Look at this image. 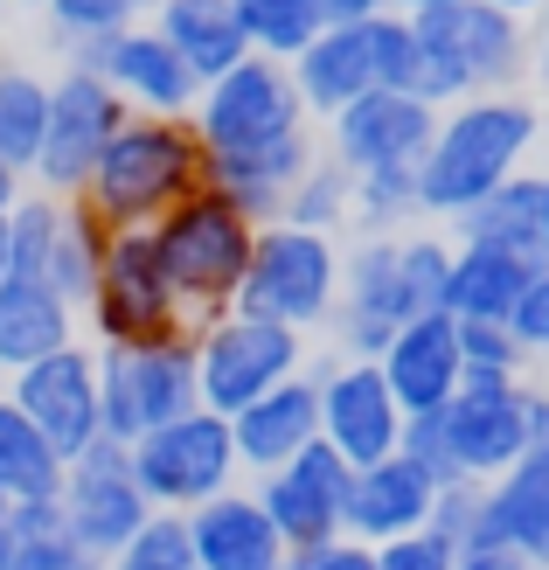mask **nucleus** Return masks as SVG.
Wrapping results in <instances>:
<instances>
[{"instance_id":"20","label":"nucleus","mask_w":549,"mask_h":570,"mask_svg":"<svg viewBox=\"0 0 549 570\" xmlns=\"http://www.w3.org/2000/svg\"><path fill=\"white\" fill-rule=\"evenodd\" d=\"M411 321V293H403V258L396 237H362L341 250V299H334V334L349 355H383V341Z\"/></svg>"},{"instance_id":"10","label":"nucleus","mask_w":549,"mask_h":570,"mask_svg":"<svg viewBox=\"0 0 549 570\" xmlns=\"http://www.w3.org/2000/svg\"><path fill=\"white\" fill-rule=\"evenodd\" d=\"M195 132L209 154H244V147H265V139H285L313 126L306 105H300V83H293V63H278V56H244V63H229L223 77L202 83L195 98Z\"/></svg>"},{"instance_id":"14","label":"nucleus","mask_w":549,"mask_h":570,"mask_svg":"<svg viewBox=\"0 0 549 570\" xmlns=\"http://www.w3.org/2000/svg\"><path fill=\"white\" fill-rule=\"evenodd\" d=\"M0 390L14 396L21 417L36 424L63 460H77V452H91L105 439V417H98V348H84V341L14 368V376H0Z\"/></svg>"},{"instance_id":"23","label":"nucleus","mask_w":549,"mask_h":570,"mask_svg":"<svg viewBox=\"0 0 549 570\" xmlns=\"http://www.w3.org/2000/svg\"><path fill=\"white\" fill-rule=\"evenodd\" d=\"M431 494H439V480H431L424 466H411L403 452H390V460H369L355 466L349 480V508H341V529L355 535V543H396V535L411 529H431Z\"/></svg>"},{"instance_id":"56","label":"nucleus","mask_w":549,"mask_h":570,"mask_svg":"<svg viewBox=\"0 0 549 570\" xmlns=\"http://www.w3.org/2000/svg\"><path fill=\"white\" fill-rule=\"evenodd\" d=\"M542 250H549V167H542Z\"/></svg>"},{"instance_id":"29","label":"nucleus","mask_w":549,"mask_h":570,"mask_svg":"<svg viewBox=\"0 0 549 570\" xmlns=\"http://www.w3.org/2000/svg\"><path fill=\"white\" fill-rule=\"evenodd\" d=\"M459 244H487V250H514V258H549L542 250V175H508L501 188H487L467 216H452Z\"/></svg>"},{"instance_id":"4","label":"nucleus","mask_w":549,"mask_h":570,"mask_svg":"<svg viewBox=\"0 0 549 570\" xmlns=\"http://www.w3.org/2000/svg\"><path fill=\"white\" fill-rule=\"evenodd\" d=\"M411 63H418V21L411 14H369V21H327L300 56H293V83H300V105L306 119H334L341 105H355L375 83H411Z\"/></svg>"},{"instance_id":"36","label":"nucleus","mask_w":549,"mask_h":570,"mask_svg":"<svg viewBox=\"0 0 549 570\" xmlns=\"http://www.w3.org/2000/svg\"><path fill=\"white\" fill-rule=\"evenodd\" d=\"M105 570H195V535L182 508H154L119 550L105 557Z\"/></svg>"},{"instance_id":"53","label":"nucleus","mask_w":549,"mask_h":570,"mask_svg":"<svg viewBox=\"0 0 549 570\" xmlns=\"http://www.w3.org/2000/svg\"><path fill=\"white\" fill-rule=\"evenodd\" d=\"M529 63H536L542 83H549V21H542V36H536V49H529Z\"/></svg>"},{"instance_id":"58","label":"nucleus","mask_w":549,"mask_h":570,"mask_svg":"<svg viewBox=\"0 0 549 570\" xmlns=\"http://www.w3.org/2000/svg\"><path fill=\"white\" fill-rule=\"evenodd\" d=\"M0 515H8V501H0Z\"/></svg>"},{"instance_id":"60","label":"nucleus","mask_w":549,"mask_h":570,"mask_svg":"<svg viewBox=\"0 0 549 570\" xmlns=\"http://www.w3.org/2000/svg\"><path fill=\"white\" fill-rule=\"evenodd\" d=\"M0 8H8V0H0Z\"/></svg>"},{"instance_id":"5","label":"nucleus","mask_w":549,"mask_h":570,"mask_svg":"<svg viewBox=\"0 0 549 570\" xmlns=\"http://www.w3.org/2000/svg\"><path fill=\"white\" fill-rule=\"evenodd\" d=\"M188 306L175 299V285L160 272V244L154 230H111L105 258L91 278V299H84V334L91 348H147V341L188 334Z\"/></svg>"},{"instance_id":"11","label":"nucleus","mask_w":549,"mask_h":570,"mask_svg":"<svg viewBox=\"0 0 549 570\" xmlns=\"http://www.w3.org/2000/svg\"><path fill=\"white\" fill-rule=\"evenodd\" d=\"M445 445L459 480H494L529 452V383L508 368H467L459 390L445 396Z\"/></svg>"},{"instance_id":"47","label":"nucleus","mask_w":549,"mask_h":570,"mask_svg":"<svg viewBox=\"0 0 549 570\" xmlns=\"http://www.w3.org/2000/svg\"><path fill=\"white\" fill-rule=\"evenodd\" d=\"M285 570H375V550L355 543V535H327V543H313V550H293Z\"/></svg>"},{"instance_id":"52","label":"nucleus","mask_w":549,"mask_h":570,"mask_svg":"<svg viewBox=\"0 0 549 570\" xmlns=\"http://www.w3.org/2000/svg\"><path fill=\"white\" fill-rule=\"evenodd\" d=\"M487 8H508V14H522V21H542L549 0H487Z\"/></svg>"},{"instance_id":"55","label":"nucleus","mask_w":549,"mask_h":570,"mask_svg":"<svg viewBox=\"0 0 549 570\" xmlns=\"http://www.w3.org/2000/svg\"><path fill=\"white\" fill-rule=\"evenodd\" d=\"M8 550H14V529H8V515H0V570H8Z\"/></svg>"},{"instance_id":"19","label":"nucleus","mask_w":549,"mask_h":570,"mask_svg":"<svg viewBox=\"0 0 549 570\" xmlns=\"http://www.w3.org/2000/svg\"><path fill=\"white\" fill-rule=\"evenodd\" d=\"M63 522L84 550H98L111 557L126 543V535L154 515V501L139 494V480H133V460H126V445L119 439H98L91 452H77V460L63 466Z\"/></svg>"},{"instance_id":"54","label":"nucleus","mask_w":549,"mask_h":570,"mask_svg":"<svg viewBox=\"0 0 549 570\" xmlns=\"http://www.w3.org/2000/svg\"><path fill=\"white\" fill-rule=\"evenodd\" d=\"M396 14H431V8H452V0H390Z\"/></svg>"},{"instance_id":"28","label":"nucleus","mask_w":549,"mask_h":570,"mask_svg":"<svg viewBox=\"0 0 549 570\" xmlns=\"http://www.w3.org/2000/svg\"><path fill=\"white\" fill-rule=\"evenodd\" d=\"M154 28L182 49V63L209 83L223 77L229 63L251 56V36H244V14L237 0H154Z\"/></svg>"},{"instance_id":"1","label":"nucleus","mask_w":549,"mask_h":570,"mask_svg":"<svg viewBox=\"0 0 549 570\" xmlns=\"http://www.w3.org/2000/svg\"><path fill=\"white\" fill-rule=\"evenodd\" d=\"M195 188H209V147H202L195 119L188 111H133L98 154V167L84 175L77 203L105 230H154Z\"/></svg>"},{"instance_id":"2","label":"nucleus","mask_w":549,"mask_h":570,"mask_svg":"<svg viewBox=\"0 0 549 570\" xmlns=\"http://www.w3.org/2000/svg\"><path fill=\"white\" fill-rule=\"evenodd\" d=\"M542 139V111L522 91H480L439 111V132L418 154V209L424 216H467L487 188L522 175V160Z\"/></svg>"},{"instance_id":"51","label":"nucleus","mask_w":549,"mask_h":570,"mask_svg":"<svg viewBox=\"0 0 549 570\" xmlns=\"http://www.w3.org/2000/svg\"><path fill=\"white\" fill-rule=\"evenodd\" d=\"M21 188H28V175H21V167H8V160H0V216H8V209L21 203Z\"/></svg>"},{"instance_id":"7","label":"nucleus","mask_w":549,"mask_h":570,"mask_svg":"<svg viewBox=\"0 0 549 570\" xmlns=\"http://www.w3.org/2000/svg\"><path fill=\"white\" fill-rule=\"evenodd\" d=\"M334 299H341V244L327 230H300V223H257L237 306L306 334L334 321Z\"/></svg>"},{"instance_id":"59","label":"nucleus","mask_w":549,"mask_h":570,"mask_svg":"<svg viewBox=\"0 0 549 570\" xmlns=\"http://www.w3.org/2000/svg\"><path fill=\"white\" fill-rule=\"evenodd\" d=\"M542 21H549V8H542Z\"/></svg>"},{"instance_id":"35","label":"nucleus","mask_w":549,"mask_h":570,"mask_svg":"<svg viewBox=\"0 0 549 570\" xmlns=\"http://www.w3.org/2000/svg\"><path fill=\"white\" fill-rule=\"evenodd\" d=\"M244 14V36L257 56H278V63H293V56L327 28V8L321 0H237Z\"/></svg>"},{"instance_id":"22","label":"nucleus","mask_w":549,"mask_h":570,"mask_svg":"<svg viewBox=\"0 0 549 570\" xmlns=\"http://www.w3.org/2000/svg\"><path fill=\"white\" fill-rule=\"evenodd\" d=\"M229 439H237L244 473L285 466L293 452H306L313 439H321V376H313V368H300V376L272 383L265 396H251V404L229 417Z\"/></svg>"},{"instance_id":"16","label":"nucleus","mask_w":549,"mask_h":570,"mask_svg":"<svg viewBox=\"0 0 549 570\" xmlns=\"http://www.w3.org/2000/svg\"><path fill=\"white\" fill-rule=\"evenodd\" d=\"M349 480H355V466L341 460L327 439H313V445L293 452L285 466L251 473V494L265 501V515H272V529L285 535V550H313V543H327V535H349V529H341Z\"/></svg>"},{"instance_id":"38","label":"nucleus","mask_w":549,"mask_h":570,"mask_svg":"<svg viewBox=\"0 0 549 570\" xmlns=\"http://www.w3.org/2000/svg\"><path fill=\"white\" fill-rule=\"evenodd\" d=\"M418 209V167H369L355 175V223L369 237H396Z\"/></svg>"},{"instance_id":"15","label":"nucleus","mask_w":549,"mask_h":570,"mask_svg":"<svg viewBox=\"0 0 549 570\" xmlns=\"http://www.w3.org/2000/svg\"><path fill=\"white\" fill-rule=\"evenodd\" d=\"M418 21V36L431 49H445L452 56V70L467 77V91H514L529 70V21L522 14H508V8H487V0H452V8H431V14H411Z\"/></svg>"},{"instance_id":"57","label":"nucleus","mask_w":549,"mask_h":570,"mask_svg":"<svg viewBox=\"0 0 549 570\" xmlns=\"http://www.w3.org/2000/svg\"><path fill=\"white\" fill-rule=\"evenodd\" d=\"M0 278H8V216H0Z\"/></svg>"},{"instance_id":"31","label":"nucleus","mask_w":549,"mask_h":570,"mask_svg":"<svg viewBox=\"0 0 549 570\" xmlns=\"http://www.w3.org/2000/svg\"><path fill=\"white\" fill-rule=\"evenodd\" d=\"M63 452H56L36 424L21 417V404L0 390V501H56L63 494Z\"/></svg>"},{"instance_id":"18","label":"nucleus","mask_w":549,"mask_h":570,"mask_svg":"<svg viewBox=\"0 0 549 570\" xmlns=\"http://www.w3.org/2000/svg\"><path fill=\"white\" fill-rule=\"evenodd\" d=\"M313 376H321V439L349 466L390 460L396 439H403V404L383 383V368L369 355H349V362H321Z\"/></svg>"},{"instance_id":"13","label":"nucleus","mask_w":549,"mask_h":570,"mask_svg":"<svg viewBox=\"0 0 549 570\" xmlns=\"http://www.w3.org/2000/svg\"><path fill=\"white\" fill-rule=\"evenodd\" d=\"M70 63L105 77L111 91L126 98V111H195V98H202V77L182 63V49L167 42L154 21L70 42Z\"/></svg>"},{"instance_id":"40","label":"nucleus","mask_w":549,"mask_h":570,"mask_svg":"<svg viewBox=\"0 0 549 570\" xmlns=\"http://www.w3.org/2000/svg\"><path fill=\"white\" fill-rule=\"evenodd\" d=\"M452 250H459V244H445V237H396V258H403V293H411V313H445Z\"/></svg>"},{"instance_id":"34","label":"nucleus","mask_w":549,"mask_h":570,"mask_svg":"<svg viewBox=\"0 0 549 570\" xmlns=\"http://www.w3.org/2000/svg\"><path fill=\"white\" fill-rule=\"evenodd\" d=\"M278 223H300V230H341V223H355V167H341L334 154H313V167L293 181L285 195V216Z\"/></svg>"},{"instance_id":"8","label":"nucleus","mask_w":549,"mask_h":570,"mask_svg":"<svg viewBox=\"0 0 549 570\" xmlns=\"http://www.w3.org/2000/svg\"><path fill=\"white\" fill-rule=\"evenodd\" d=\"M126 460H133V480H139V494H147L154 508H202L209 494L223 488H237V439H229V417H216L209 404H195L182 417H167L154 424V432H139L126 445Z\"/></svg>"},{"instance_id":"32","label":"nucleus","mask_w":549,"mask_h":570,"mask_svg":"<svg viewBox=\"0 0 549 570\" xmlns=\"http://www.w3.org/2000/svg\"><path fill=\"white\" fill-rule=\"evenodd\" d=\"M42 132H49V83L21 63H0V160L36 175Z\"/></svg>"},{"instance_id":"50","label":"nucleus","mask_w":549,"mask_h":570,"mask_svg":"<svg viewBox=\"0 0 549 570\" xmlns=\"http://www.w3.org/2000/svg\"><path fill=\"white\" fill-rule=\"evenodd\" d=\"M549 439V390H529V445Z\"/></svg>"},{"instance_id":"43","label":"nucleus","mask_w":549,"mask_h":570,"mask_svg":"<svg viewBox=\"0 0 549 570\" xmlns=\"http://www.w3.org/2000/svg\"><path fill=\"white\" fill-rule=\"evenodd\" d=\"M459 355H467V368H508V376H522V334H514L508 321H459Z\"/></svg>"},{"instance_id":"27","label":"nucleus","mask_w":549,"mask_h":570,"mask_svg":"<svg viewBox=\"0 0 549 570\" xmlns=\"http://www.w3.org/2000/svg\"><path fill=\"white\" fill-rule=\"evenodd\" d=\"M487 529L529 570H549V439L487 480Z\"/></svg>"},{"instance_id":"37","label":"nucleus","mask_w":549,"mask_h":570,"mask_svg":"<svg viewBox=\"0 0 549 570\" xmlns=\"http://www.w3.org/2000/svg\"><path fill=\"white\" fill-rule=\"evenodd\" d=\"M105 237H111V230H105V223L70 195L63 237H56V258H49V285H56L63 299H77V306L91 299V278H98V258H105Z\"/></svg>"},{"instance_id":"41","label":"nucleus","mask_w":549,"mask_h":570,"mask_svg":"<svg viewBox=\"0 0 549 570\" xmlns=\"http://www.w3.org/2000/svg\"><path fill=\"white\" fill-rule=\"evenodd\" d=\"M56 36L63 42H84V36H111V28H133L154 14V0H42Z\"/></svg>"},{"instance_id":"9","label":"nucleus","mask_w":549,"mask_h":570,"mask_svg":"<svg viewBox=\"0 0 549 570\" xmlns=\"http://www.w3.org/2000/svg\"><path fill=\"white\" fill-rule=\"evenodd\" d=\"M202 404V383H195V327L188 334H167L147 341V348H98V417H105V439L133 445L139 432L182 417Z\"/></svg>"},{"instance_id":"6","label":"nucleus","mask_w":549,"mask_h":570,"mask_svg":"<svg viewBox=\"0 0 549 570\" xmlns=\"http://www.w3.org/2000/svg\"><path fill=\"white\" fill-rule=\"evenodd\" d=\"M300 368H306V334L285 321H265L251 306H223L195 327V383L216 417H237L251 396H265L272 383L300 376Z\"/></svg>"},{"instance_id":"21","label":"nucleus","mask_w":549,"mask_h":570,"mask_svg":"<svg viewBox=\"0 0 549 570\" xmlns=\"http://www.w3.org/2000/svg\"><path fill=\"white\" fill-rule=\"evenodd\" d=\"M375 368H383V383L396 390L403 417L445 411V396L459 390V376H467V355H459V321H452V313H411V321L383 341Z\"/></svg>"},{"instance_id":"39","label":"nucleus","mask_w":549,"mask_h":570,"mask_svg":"<svg viewBox=\"0 0 549 570\" xmlns=\"http://www.w3.org/2000/svg\"><path fill=\"white\" fill-rule=\"evenodd\" d=\"M431 529H439L452 550L494 543V529H487V480H445V488L431 494Z\"/></svg>"},{"instance_id":"26","label":"nucleus","mask_w":549,"mask_h":570,"mask_svg":"<svg viewBox=\"0 0 549 570\" xmlns=\"http://www.w3.org/2000/svg\"><path fill=\"white\" fill-rule=\"evenodd\" d=\"M70 341H84V306L77 299H63L49 278H21V272L0 278V376L70 348Z\"/></svg>"},{"instance_id":"49","label":"nucleus","mask_w":549,"mask_h":570,"mask_svg":"<svg viewBox=\"0 0 549 570\" xmlns=\"http://www.w3.org/2000/svg\"><path fill=\"white\" fill-rule=\"evenodd\" d=\"M327 8V21H369V14H383L390 0H321Z\"/></svg>"},{"instance_id":"17","label":"nucleus","mask_w":549,"mask_h":570,"mask_svg":"<svg viewBox=\"0 0 549 570\" xmlns=\"http://www.w3.org/2000/svg\"><path fill=\"white\" fill-rule=\"evenodd\" d=\"M439 132V105H424L418 91H396V83H375L355 105H341L327 119V154L341 167H418V154Z\"/></svg>"},{"instance_id":"12","label":"nucleus","mask_w":549,"mask_h":570,"mask_svg":"<svg viewBox=\"0 0 549 570\" xmlns=\"http://www.w3.org/2000/svg\"><path fill=\"white\" fill-rule=\"evenodd\" d=\"M126 119L133 111H126V98L111 91L105 77L63 63V77L49 83V132H42V154H36V175L28 181L49 188V195H77L84 175L98 167V154L111 147V132H119Z\"/></svg>"},{"instance_id":"25","label":"nucleus","mask_w":549,"mask_h":570,"mask_svg":"<svg viewBox=\"0 0 549 570\" xmlns=\"http://www.w3.org/2000/svg\"><path fill=\"white\" fill-rule=\"evenodd\" d=\"M313 126L285 132V139H265V147H244V154H209V188L223 203H237L251 223H278L285 216V195L293 181L313 167Z\"/></svg>"},{"instance_id":"24","label":"nucleus","mask_w":549,"mask_h":570,"mask_svg":"<svg viewBox=\"0 0 549 570\" xmlns=\"http://www.w3.org/2000/svg\"><path fill=\"white\" fill-rule=\"evenodd\" d=\"M188 535L195 570H285V557H293L251 488H223L202 508H188Z\"/></svg>"},{"instance_id":"46","label":"nucleus","mask_w":549,"mask_h":570,"mask_svg":"<svg viewBox=\"0 0 549 570\" xmlns=\"http://www.w3.org/2000/svg\"><path fill=\"white\" fill-rule=\"evenodd\" d=\"M508 327L522 334V348H529V355H549V258L536 265V278H529V293L514 299V313H508Z\"/></svg>"},{"instance_id":"44","label":"nucleus","mask_w":549,"mask_h":570,"mask_svg":"<svg viewBox=\"0 0 549 570\" xmlns=\"http://www.w3.org/2000/svg\"><path fill=\"white\" fill-rule=\"evenodd\" d=\"M396 452L411 466H424L431 480H459V466H452V445H445V424H439V411H418V417H403V439H396Z\"/></svg>"},{"instance_id":"33","label":"nucleus","mask_w":549,"mask_h":570,"mask_svg":"<svg viewBox=\"0 0 549 570\" xmlns=\"http://www.w3.org/2000/svg\"><path fill=\"white\" fill-rule=\"evenodd\" d=\"M63 216H70V195L21 188V203L8 209V272H21V278H49L56 237H63Z\"/></svg>"},{"instance_id":"30","label":"nucleus","mask_w":549,"mask_h":570,"mask_svg":"<svg viewBox=\"0 0 549 570\" xmlns=\"http://www.w3.org/2000/svg\"><path fill=\"white\" fill-rule=\"evenodd\" d=\"M529 278H536V258L459 244L452 250V285H445V313L452 321H508L514 299L529 293Z\"/></svg>"},{"instance_id":"45","label":"nucleus","mask_w":549,"mask_h":570,"mask_svg":"<svg viewBox=\"0 0 549 570\" xmlns=\"http://www.w3.org/2000/svg\"><path fill=\"white\" fill-rule=\"evenodd\" d=\"M452 543L439 529H411L396 535V543H375V570H452Z\"/></svg>"},{"instance_id":"48","label":"nucleus","mask_w":549,"mask_h":570,"mask_svg":"<svg viewBox=\"0 0 549 570\" xmlns=\"http://www.w3.org/2000/svg\"><path fill=\"white\" fill-rule=\"evenodd\" d=\"M452 570H529V563L514 557V550H501V543H487V550H459Z\"/></svg>"},{"instance_id":"3","label":"nucleus","mask_w":549,"mask_h":570,"mask_svg":"<svg viewBox=\"0 0 549 570\" xmlns=\"http://www.w3.org/2000/svg\"><path fill=\"white\" fill-rule=\"evenodd\" d=\"M154 244H160V272H167V285H175V299L188 306V321L202 327L209 313L237 306L257 223L237 203H223L216 188H195L188 203H175L154 223Z\"/></svg>"},{"instance_id":"42","label":"nucleus","mask_w":549,"mask_h":570,"mask_svg":"<svg viewBox=\"0 0 549 570\" xmlns=\"http://www.w3.org/2000/svg\"><path fill=\"white\" fill-rule=\"evenodd\" d=\"M8 570H105V557L84 550L70 535V522H63V529H42V535H14Z\"/></svg>"}]
</instances>
